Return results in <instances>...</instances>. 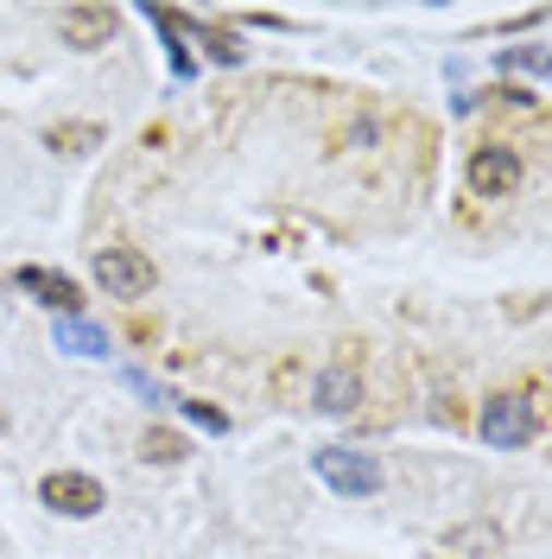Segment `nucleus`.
Segmentation results:
<instances>
[{
  "instance_id": "9",
  "label": "nucleus",
  "mask_w": 552,
  "mask_h": 559,
  "mask_svg": "<svg viewBox=\"0 0 552 559\" xmlns=\"http://www.w3.org/2000/svg\"><path fill=\"white\" fill-rule=\"evenodd\" d=\"M439 554H445V559H495V554H502V534H495L489 522L451 527L445 540H439Z\"/></svg>"
},
{
  "instance_id": "15",
  "label": "nucleus",
  "mask_w": 552,
  "mask_h": 559,
  "mask_svg": "<svg viewBox=\"0 0 552 559\" xmlns=\"http://www.w3.org/2000/svg\"><path fill=\"white\" fill-rule=\"evenodd\" d=\"M184 414L197 419L204 432H229V414H223V407H204V401H184Z\"/></svg>"
},
{
  "instance_id": "6",
  "label": "nucleus",
  "mask_w": 552,
  "mask_h": 559,
  "mask_svg": "<svg viewBox=\"0 0 552 559\" xmlns=\"http://www.w3.org/2000/svg\"><path fill=\"white\" fill-rule=\"evenodd\" d=\"M356 401H362V349L344 344V356L317 376V407L324 414H356Z\"/></svg>"
},
{
  "instance_id": "14",
  "label": "nucleus",
  "mask_w": 552,
  "mask_h": 559,
  "mask_svg": "<svg viewBox=\"0 0 552 559\" xmlns=\"http://www.w3.org/2000/svg\"><path fill=\"white\" fill-rule=\"evenodd\" d=\"M140 457H146V464H178V457H184V439L166 432V426H146V432H140Z\"/></svg>"
},
{
  "instance_id": "17",
  "label": "nucleus",
  "mask_w": 552,
  "mask_h": 559,
  "mask_svg": "<svg viewBox=\"0 0 552 559\" xmlns=\"http://www.w3.org/2000/svg\"><path fill=\"white\" fill-rule=\"evenodd\" d=\"M0 426H7V414H0Z\"/></svg>"
},
{
  "instance_id": "3",
  "label": "nucleus",
  "mask_w": 552,
  "mask_h": 559,
  "mask_svg": "<svg viewBox=\"0 0 552 559\" xmlns=\"http://www.w3.org/2000/svg\"><path fill=\"white\" fill-rule=\"evenodd\" d=\"M96 280H103V293H115V299H140V293H153V261L128 242L96 248Z\"/></svg>"
},
{
  "instance_id": "5",
  "label": "nucleus",
  "mask_w": 552,
  "mask_h": 559,
  "mask_svg": "<svg viewBox=\"0 0 552 559\" xmlns=\"http://www.w3.org/2000/svg\"><path fill=\"white\" fill-rule=\"evenodd\" d=\"M38 496H45V509H58V515H103V484L96 477H83V471H51L45 484H38Z\"/></svg>"
},
{
  "instance_id": "1",
  "label": "nucleus",
  "mask_w": 552,
  "mask_h": 559,
  "mask_svg": "<svg viewBox=\"0 0 552 559\" xmlns=\"http://www.w3.org/2000/svg\"><path fill=\"white\" fill-rule=\"evenodd\" d=\"M311 464H317V477L337 489V496H375V489H381V457H375V452L324 445V452L311 457Z\"/></svg>"
},
{
  "instance_id": "7",
  "label": "nucleus",
  "mask_w": 552,
  "mask_h": 559,
  "mask_svg": "<svg viewBox=\"0 0 552 559\" xmlns=\"http://www.w3.org/2000/svg\"><path fill=\"white\" fill-rule=\"evenodd\" d=\"M115 26H121V13H115V7H64V13H58V33H64V45H76V51L108 45Z\"/></svg>"
},
{
  "instance_id": "16",
  "label": "nucleus",
  "mask_w": 552,
  "mask_h": 559,
  "mask_svg": "<svg viewBox=\"0 0 552 559\" xmlns=\"http://www.w3.org/2000/svg\"><path fill=\"white\" fill-rule=\"evenodd\" d=\"M128 337H134V344H153V337H159V324H146V318H128Z\"/></svg>"
},
{
  "instance_id": "10",
  "label": "nucleus",
  "mask_w": 552,
  "mask_h": 559,
  "mask_svg": "<svg viewBox=\"0 0 552 559\" xmlns=\"http://www.w3.org/2000/svg\"><path fill=\"white\" fill-rule=\"evenodd\" d=\"M178 33H197V45H204V58H216V64H242V58H248L242 33H229V26H204V20H178Z\"/></svg>"
},
{
  "instance_id": "8",
  "label": "nucleus",
  "mask_w": 552,
  "mask_h": 559,
  "mask_svg": "<svg viewBox=\"0 0 552 559\" xmlns=\"http://www.w3.org/2000/svg\"><path fill=\"white\" fill-rule=\"evenodd\" d=\"M20 286H26V293H38L51 312H64V318L83 312V286H76L70 274H51V267H20Z\"/></svg>"
},
{
  "instance_id": "2",
  "label": "nucleus",
  "mask_w": 552,
  "mask_h": 559,
  "mask_svg": "<svg viewBox=\"0 0 552 559\" xmlns=\"http://www.w3.org/2000/svg\"><path fill=\"white\" fill-rule=\"evenodd\" d=\"M533 439V401L527 394H489L483 401V445H495V452H520Z\"/></svg>"
},
{
  "instance_id": "11",
  "label": "nucleus",
  "mask_w": 552,
  "mask_h": 559,
  "mask_svg": "<svg viewBox=\"0 0 552 559\" xmlns=\"http://www.w3.org/2000/svg\"><path fill=\"white\" fill-rule=\"evenodd\" d=\"M495 64H502V70H520V76H540V83H552V51H540V45H508Z\"/></svg>"
},
{
  "instance_id": "12",
  "label": "nucleus",
  "mask_w": 552,
  "mask_h": 559,
  "mask_svg": "<svg viewBox=\"0 0 552 559\" xmlns=\"http://www.w3.org/2000/svg\"><path fill=\"white\" fill-rule=\"evenodd\" d=\"M58 349H70V356H103V331L96 324H83V318H64L58 324Z\"/></svg>"
},
{
  "instance_id": "13",
  "label": "nucleus",
  "mask_w": 552,
  "mask_h": 559,
  "mask_svg": "<svg viewBox=\"0 0 552 559\" xmlns=\"http://www.w3.org/2000/svg\"><path fill=\"white\" fill-rule=\"evenodd\" d=\"M45 146H58V153H89V146H103V128L96 121H64V128H51Z\"/></svg>"
},
{
  "instance_id": "4",
  "label": "nucleus",
  "mask_w": 552,
  "mask_h": 559,
  "mask_svg": "<svg viewBox=\"0 0 552 559\" xmlns=\"http://www.w3.org/2000/svg\"><path fill=\"white\" fill-rule=\"evenodd\" d=\"M464 178H470V191H477V198H508V191L520 185L515 146H495V140L477 146V153H470V166H464Z\"/></svg>"
}]
</instances>
